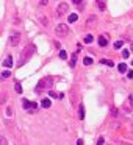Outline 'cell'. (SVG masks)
<instances>
[{"instance_id": "12", "label": "cell", "mask_w": 133, "mask_h": 145, "mask_svg": "<svg viewBox=\"0 0 133 145\" xmlns=\"http://www.w3.org/2000/svg\"><path fill=\"white\" fill-rule=\"evenodd\" d=\"M78 119L80 120L85 119V105H80L78 106Z\"/></svg>"}, {"instance_id": "28", "label": "cell", "mask_w": 133, "mask_h": 145, "mask_svg": "<svg viewBox=\"0 0 133 145\" xmlns=\"http://www.w3.org/2000/svg\"><path fill=\"white\" fill-rule=\"evenodd\" d=\"M11 114H13V111H11V108L8 106V108H6V115H11Z\"/></svg>"}, {"instance_id": "6", "label": "cell", "mask_w": 133, "mask_h": 145, "mask_svg": "<svg viewBox=\"0 0 133 145\" xmlns=\"http://www.w3.org/2000/svg\"><path fill=\"white\" fill-rule=\"evenodd\" d=\"M19 41H20V33H11V36L8 39V44L11 47H16V45L19 44Z\"/></svg>"}, {"instance_id": "24", "label": "cell", "mask_w": 133, "mask_h": 145, "mask_svg": "<svg viewBox=\"0 0 133 145\" xmlns=\"http://www.w3.org/2000/svg\"><path fill=\"white\" fill-rule=\"evenodd\" d=\"M103 144H105V139H103V136H100L99 139H97V144L96 145H103Z\"/></svg>"}, {"instance_id": "22", "label": "cell", "mask_w": 133, "mask_h": 145, "mask_svg": "<svg viewBox=\"0 0 133 145\" xmlns=\"http://www.w3.org/2000/svg\"><path fill=\"white\" fill-rule=\"evenodd\" d=\"M129 55H130V51H129V48H125V50H122V58H124V59H127V58H129Z\"/></svg>"}, {"instance_id": "4", "label": "cell", "mask_w": 133, "mask_h": 145, "mask_svg": "<svg viewBox=\"0 0 133 145\" xmlns=\"http://www.w3.org/2000/svg\"><path fill=\"white\" fill-rule=\"evenodd\" d=\"M67 9H69V5H67L66 2H61V3L58 5V8H56V16H58V17L64 16V14L67 13Z\"/></svg>"}, {"instance_id": "20", "label": "cell", "mask_w": 133, "mask_h": 145, "mask_svg": "<svg viewBox=\"0 0 133 145\" xmlns=\"http://www.w3.org/2000/svg\"><path fill=\"white\" fill-rule=\"evenodd\" d=\"M60 59H67V53H66V50H60Z\"/></svg>"}, {"instance_id": "13", "label": "cell", "mask_w": 133, "mask_h": 145, "mask_svg": "<svg viewBox=\"0 0 133 145\" xmlns=\"http://www.w3.org/2000/svg\"><path fill=\"white\" fill-rule=\"evenodd\" d=\"M125 109H133V95H129V98H127Z\"/></svg>"}, {"instance_id": "29", "label": "cell", "mask_w": 133, "mask_h": 145, "mask_svg": "<svg viewBox=\"0 0 133 145\" xmlns=\"http://www.w3.org/2000/svg\"><path fill=\"white\" fill-rule=\"evenodd\" d=\"M49 95H50V97H53V98L56 97V94H55V92H53V91H49Z\"/></svg>"}, {"instance_id": "16", "label": "cell", "mask_w": 133, "mask_h": 145, "mask_svg": "<svg viewBox=\"0 0 133 145\" xmlns=\"http://www.w3.org/2000/svg\"><path fill=\"white\" fill-rule=\"evenodd\" d=\"M92 41H94V36H92V34H86L85 39H83V42H85V44H91Z\"/></svg>"}, {"instance_id": "9", "label": "cell", "mask_w": 133, "mask_h": 145, "mask_svg": "<svg viewBox=\"0 0 133 145\" xmlns=\"http://www.w3.org/2000/svg\"><path fill=\"white\" fill-rule=\"evenodd\" d=\"M78 51H80V50H77L75 53H72V58H71V61H69V66H71V67H75V64H77V56H78Z\"/></svg>"}, {"instance_id": "15", "label": "cell", "mask_w": 133, "mask_h": 145, "mask_svg": "<svg viewBox=\"0 0 133 145\" xmlns=\"http://www.w3.org/2000/svg\"><path fill=\"white\" fill-rule=\"evenodd\" d=\"M77 19H78V14H75V13L69 14V17H67V20L71 22V24H74V22H77Z\"/></svg>"}, {"instance_id": "10", "label": "cell", "mask_w": 133, "mask_h": 145, "mask_svg": "<svg viewBox=\"0 0 133 145\" xmlns=\"http://www.w3.org/2000/svg\"><path fill=\"white\" fill-rule=\"evenodd\" d=\"M41 106H42V108H45V109H47V108H50V106H52L50 98H42V100H41Z\"/></svg>"}, {"instance_id": "1", "label": "cell", "mask_w": 133, "mask_h": 145, "mask_svg": "<svg viewBox=\"0 0 133 145\" xmlns=\"http://www.w3.org/2000/svg\"><path fill=\"white\" fill-rule=\"evenodd\" d=\"M34 53H36V45H34V44H28V45H25L24 50L20 51V58H19V61H17L16 67H22L24 64H27V62L33 58Z\"/></svg>"}, {"instance_id": "18", "label": "cell", "mask_w": 133, "mask_h": 145, "mask_svg": "<svg viewBox=\"0 0 133 145\" xmlns=\"http://www.w3.org/2000/svg\"><path fill=\"white\" fill-rule=\"evenodd\" d=\"M97 6H99L100 11H105V9H107V3L102 2V0H99V2H97Z\"/></svg>"}, {"instance_id": "2", "label": "cell", "mask_w": 133, "mask_h": 145, "mask_svg": "<svg viewBox=\"0 0 133 145\" xmlns=\"http://www.w3.org/2000/svg\"><path fill=\"white\" fill-rule=\"evenodd\" d=\"M55 83H56V77H44L36 84L34 92H36V94H41V92H44V91H50L52 88H53Z\"/></svg>"}, {"instance_id": "19", "label": "cell", "mask_w": 133, "mask_h": 145, "mask_svg": "<svg viewBox=\"0 0 133 145\" xmlns=\"http://www.w3.org/2000/svg\"><path fill=\"white\" fill-rule=\"evenodd\" d=\"M83 64H85V66H91V64H92V58H89V56H86L85 59H83Z\"/></svg>"}, {"instance_id": "14", "label": "cell", "mask_w": 133, "mask_h": 145, "mask_svg": "<svg viewBox=\"0 0 133 145\" xmlns=\"http://www.w3.org/2000/svg\"><path fill=\"white\" fill-rule=\"evenodd\" d=\"M118 70H119L121 73H125V72H127V64H125V62H121V64H118Z\"/></svg>"}, {"instance_id": "25", "label": "cell", "mask_w": 133, "mask_h": 145, "mask_svg": "<svg viewBox=\"0 0 133 145\" xmlns=\"http://www.w3.org/2000/svg\"><path fill=\"white\" fill-rule=\"evenodd\" d=\"M9 75H11V72H9V70H5V72H2V78L5 80V78H8Z\"/></svg>"}, {"instance_id": "30", "label": "cell", "mask_w": 133, "mask_h": 145, "mask_svg": "<svg viewBox=\"0 0 133 145\" xmlns=\"http://www.w3.org/2000/svg\"><path fill=\"white\" fill-rule=\"evenodd\" d=\"M127 77H129V78H133V70H129V73H127Z\"/></svg>"}, {"instance_id": "17", "label": "cell", "mask_w": 133, "mask_h": 145, "mask_svg": "<svg viewBox=\"0 0 133 145\" xmlns=\"http://www.w3.org/2000/svg\"><path fill=\"white\" fill-rule=\"evenodd\" d=\"M14 91L17 92V94H22V84L19 83V81H16V84H14Z\"/></svg>"}, {"instance_id": "27", "label": "cell", "mask_w": 133, "mask_h": 145, "mask_svg": "<svg viewBox=\"0 0 133 145\" xmlns=\"http://www.w3.org/2000/svg\"><path fill=\"white\" fill-rule=\"evenodd\" d=\"M111 115H113V117H118V109H111Z\"/></svg>"}, {"instance_id": "26", "label": "cell", "mask_w": 133, "mask_h": 145, "mask_svg": "<svg viewBox=\"0 0 133 145\" xmlns=\"http://www.w3.org/2000/svg\"><path fill=\"white\" fill-rule=\"evenodd\" d=\"M0 141H2V142H0V145H8V142H6V139H5L3 136L0 137Z\"/></svg>"}, {"instance_id": "31", "label": "cell", "mask_w": 133, "mask_h": 145, "mask_svg": "<svg viewBox=\"0 0 133 145\" xmlns=\"http://www.w3.org/2000/svg\"><path fill=\"white\" fill-rule=\"evenodd\" d=\"M75 145H83V139H78V141H77V144H75Z\"/></svg>"}, {"instance_id": "21", "label": "cell", "mask_w": 133, "mask_h": 145, "mask_svg": "<svg viewBox=\"0 0 133 145\" xmlns=\"http://www.w3.org/2000/svg\"><path fill=\"white\" fill-rule=\"evenodd\" d=\"M94 22H96V17H94V16H91V17H89V19H88V20H86V27H89L91 24H94Z\"/></svg>"}, {"instance_id": "8", "label": "cell", "mask_w": 133, "mask_h": 145, "mask_svg": "<svg viewBox=\"0 0 133 145\" xmlns=\"http://www.w3.org/2000/svg\"><path fill=\"white\" fill-rule=\"evenodd\" d=\"M3 66L6 67V69L13 67V56H11V55H8L6 58H5V61H3Z\"/></svg>"}, {"instance_id": "11", "label": "cell", "mask_w": 133, "mask_h": 145, "mask_svg": "<svg viewBox=\"0 0 133 145\" xmlns=\"http://www.w3.org/2000/svg\"><path fill=\"white\" fill-rule=\"evenodd\" d=\"M100 64H102V66H110V67H113V66H114V62H113L111 59H107V58H102V59H100Z\"/></svg>"}, {"instance_id": "3", "label": "cell", "mask_w": 133, "mask_h": 145, "mask_svg": "<svg viewBox=\"0 0 133 145\" xmlns=\"http://www.w3.org/2000/svg\"><path fill=\"white\" fill-rule=\"evenodd\" d=\"M22 108H24L28 114H34V112H36V109H38V103L30 101V100H27V98H24V100H22Z\"/></svg>"}, {"instance_id": "5", "label": "cell", "mask_w": 133, "mask_h": 145, "mask_svg": "<svg viewBox=\"0 0 133 145\" xmlns=\"http://www.w3.org/2000/svg\"><path fill=\"white\" fill-rule=\"evenodd\" d=\"M55 33L58 34V36H66V34L69 33V27L66 24H60L58 27L55 28Z\"/></svg>"}, {"instance_id": "23", "label": "cell", "mask_w": 133, "mask_h": 145, "mask_svg": "<svg viewBox=\"0 0 133 145\" xmlns=\"http://www.w3.org/2000/svg\"><path fill=\"white\" fill-rule=\"evenodd\" d=\"M122 44H124V41H116V42H114V48H121Z\"/></svg>"}, {"instance_id": "7", "label": "cell", "mask_w": 133, "mask_h": 145, "mask_svg": "<svg viewBox=\"0 0 133 145\" xmlns=\"http://www.w3.org/2000/svg\"><path fill=\"white\" fill-rule=\"evenodd\" d=\"M97 42H99L100 47H107V45H108V36H107V34H100L99 39H97Z\"/></svg>"}, {"instance_id": "32", "label": "cell", "mask_w": 133, "mask_h": 145, "mask_svg": "<svg viewBox=\"0 0 133 145\" xmlns=\"http://www.w3.org/2000/svg\"><path fill=\"white\" fill-rule=\"evenodd\" d=\"M130 51L133 53V42H130Z\"/></svg>"}]
</instances>
